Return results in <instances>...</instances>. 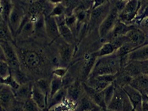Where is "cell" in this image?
Returning <instances> with one entry per match:
<instances>
[{"label": "cell", "mask_w": 148, "mask_h": 111, "mask_svg": "<svg viewBox=\"0 0 148 111\" xmlns=\"http://www.w3.org/2000/svg\"><path fill=\"white\" fill-rule=\"evenodd\" d=\"M121 70V59L115 53L110 56L98 58L89 77L105 75H116Z\"/></svg>", "instance_id": "cell-1"}, {"label": "cell", "mask_w": 148, "mask_h": 111, "mask_svg": "<svg viewBox=\"0 0 148 111\" xmlns=\"http://www.w3.org/2000/svg\"><path fill=\"white\" fill-rule=\"evenodd\" d=\"M115 86L114 94L107 109L112 111H136L124 89L116 84Z\"/></svg>", "instance_id": "cell-2"}, {"label": "cell", "mask_w": 148, "mask_h": 111, "mask_svg": "<svg viewBox=\"0 0 148 111\" xmlns=\"http://www.w3.org/2000/svg\"><path fill=\"white\" fill-rule=\"evenodd\" d=\"M119 10L116 7L110 11L108 16L101 23L99 27V35L101 38L105 39L112 29L114 28L116 23L119 21Z\"/></svg>", "instance_id": "cell-3"}, {"label": "cell", "mask_w": 148, "mask_h": 111, "mask_svg": "<svg viewBox=\"0 0 148 111\" xmlns=\"http://www.w3.org/2000/svg\"><path fill=\"white\" fill-rule=\"evenodd\" d=\"M1 49L4 53L6 62L9 65L11 69L21 68V61L17 52L12 46L11 42L1 40Z\"/></svg>", "instance_id": "cell-4"}, {"label": "cell", "mask_w": 148, "mask_h": 111, "mask_svg": "<svg viewBox=\"0 0 148 111\" xmlns=\"http://www.w3.org/2000/svg\"><path fill=\"white\" fill-rule=\"evenodd\" d=\"M20 51V61H21L27 68L36 69L40 66L42 63V59L41 56L36 51L27 49H21Z\"/></svg>", "instance_id": "cell-5"}, {"label": "cell", "mask_w": 148, "mask_h": 111, "mask_svg": "<svg viewBox=\"0 0 148 111\" xmlns=\"http://www.w3.org/2000/svg\"><path fill=\"white\" fill-rule=\"evenodd\" d=\"M140 4L139 0H129L119 14L120 21L125 24L132 21L138 11Z\"/></svg>", "instance_id": "cell-6"}, {"label": "cell", "mask_w": 148, "mask_h": 111, "mask_svg": "<svg viewBox=\"0 0 148 111\" xmlns=\"http://www.w3.org/2000/svg\"><path fill=\"white\" fill-rule=\"evenodd\" d=\"M125 37L127 38V43L130 44L135 49L143 46L147 39L145 32L141 29L136 27L130 30L126 34Z\"/></svg>", "instance_id": "cell-7"}, {"label": "cell", "mask_w": 148, "mask_h": 111, "mask_svg": "<svg viewBox=\"0 0 148 111\" xmlns=\"http://www.w3.org/2000/svg\"><path fill=\"white\" fill-rule=\"evenodd\" d=\"M122 89L127 94L134 109L136 111H141L142 103L143 101L142 93L138 90L132 87L130 84L124 86Z\"/></svg>", "instance_id": "cell-8"}, {"label": "cell", "mask_w": 148, "mask_h": 111, "mask_svg": "<svg viewBox=\"0 0 148 111\" xmlns=\"http://www.w3.org/2000/svg\"><path fill=\"white\" fill-rule=\"evenodd\" d=\"M82 85L86 94L92 101L93 103L103 110L107 109V105L102 92H97L96 90L88 86L86 83H82Z\"/></svg>", "instance_id": "cell-9"}, {"label": "cell", "mask_w": 148, "mask_h": 111, "mask_svg": "<svg viewBox=\"0 0 148 111\" xmlns=\"http://www.w3.org/2000/svg\"><path fill=\"white\" fill-rule=\"evenodd\" d=\"M0 99L1 107L8 111L16 101L14 90L12 88L6 85L1 84Z\"/></svg>", "instance_id": "cell-10"}, {"label": "cell", "mask_w": 148, "mask_h": 111, "mask_svg": "<svg viewBox=\"0 0 148 111\" xmlns=\"http://www.w3.org/2000/svg\"><path fill=\"white\" fill-rule=\"evenodd\" d=\"M55 18L58 24L60 36L63 38L65 42L73 44L74 42H75L74 35L70 28H69L65 24V17L62 15V16Z\"/></svg>", "instance_id": "cell-11"}, {"label": "cell", "mask_w": 148, "mask_h": 111, "mask_svg": "<svg viewBox=\"0 0 148 111\" xmlns=\"http://www.w3.org/2000/svg\"><path fill=\"white\" fill-rule=\"evenodd\" d=\"M46 33L51 40L53 41L60 36L58 24L54 17L49 16L45 18Z\"/></svg>", "instance_id": "cell-12"}, {"label": "cell", "mask_w": 148, "mask_h": 111, "mask_svg": "<svg viewBox=\"0 0 148 111\" xmlns=\"http://www.w3.org/2000/svg\"><path fill=\"white\" fill-rule=\"evenodd\" d=\"M33 86V84L28 82L21 85L18 89L14 90L16 99L19 102L25 103L27 101L32 98Z\"/></svg>", "instance_id": "cell-13"}, {"label": "cell", "mask_w": 148, "mask_h": 111, "mask_svg": "<svg viewBox=\"0 0 148 111\" xmlns=\"http://www.w3.org/2000/svg\"><path fill=\"white\" fill-rule=\"evenodd\" d=\"M135 27L133 26H127L125 23L121 21L120 20H119L116 23L114 28L112 29L111 32L108 35L106 38L109 39V42H111V40H114L116 38L125 36L130 30Z\"/></svg>", "instance_id": "cell-14"}, {"label": "cell", "mask_w": 148, "mask_h": 111, "mask_svg": "<svg viewBox=\"0 0 148 111\" xmlns=\"http://www.w3.org/2000/svg\"><path fill=\"white\" fill-rule=\"evenodd\" d=\"M58 53L62 62L64 64H68L71 60L74 53L73 44L64 41L59 44Z\"/></svg>", "instance_id": "cell-15"}, {"label": "cell", "mask_w": 148, "mask_h": 111, "mask_svg": "<svg viewBox=\"0 0 148 111\" xmlns=\"http://www.w3.org/2000/svg\"><path fill=\"white\" fill-rule=\"evenodd\" d=\"M32 99L41 110L46 108L47 96L37 87L35 83L33 84V86Z\"/></svg>", "instance_id": "cell-16"}, {"label": "cell", "mask_w": 148, "mask_h": 111, "mask_svg": "<svg viewBox=\"0 0 148 111\" xmlns=\"http://www.w3.org/2000/svg\"><path fill=\"white\" fill-rule=\"evenodd\" d=\"M130 85L138 90L142 94H144L148 92V76L145 74H141L133 78Z\"/></svg>", "instance_id": "cell-17"}, {"label": "cell", "mask_w": 148, "mask_h": 111, "mask_svg": "<svg viewBox=\"0 0 148 111\" xmlns=\"http://www.w3.org/2000/svg\"><path fill=\"white\" fill-rule=\"evenodd\" d=\"M144 64L143 61H129L122 70L132 78L143 74Z\"/></svg>", "instance_id": "cell-18"}, {"label": "cell", "mask_w": 148, "mask_h": 111, "mask_svg": "<svg viewBox=\"0 0 148 111\" xmlns=\"http://www.w3.org/2000/svg\"><path fill=\"white\" fill-rule=\"evenodd\" d=\"M128 58L129 61H144L148 60V44L134 49L129 54Z\"/></svg>", "instance_id": "cell-19"}, {"label": "cell", "mask_w": 148, "mask_h": 111, "mask_svg": "<svg viewBox=\"0 0 148 111\" xmlns=\"http://www.w3.org/2000/svg\"><path fill=\"white\" fill-rule=\"evenodd\" d=\"M93 11L91 14V20L93 22H97L105 19L110 12V4L108 2L99 7L93 9Z\"/></svg>", "instance_id": "cell-20"}, {"label": "cell", "mask_w": 148, "mask_h": 111, "mask_svg": "<svg viewBox=\"0 0 148 111\" xmlns=\"http://www.w3.org/2000/svg\"><path fill=\"white\" fill-rule=\"evenodd\" d=\"M23 14L22 12L20 9L14 8L12 9L11 14L9 18L10 24L14 31H17L21 27L23 22Z\"/></svg>", "instance_id": "cell-21"}, {"label": "cell", "mask_w": 148, "mask_h": 111, "mask_svg": "<svg viewBox=\"0 0 148 111\" xmlns=\"http://www.w3.org/2000/svg\"><path fill=\"white\" fill-rule=\"evenodd\" d=\"M98 56L96 52L88 56L86 58V62L84 64L82 69V77L84 78H88L95 66L97 60L98 59Z\"/></svg>", "instance_id": "cell-22"}, {"label": "cell", "mask_w": 148, "mask_h": 111, "mask_svg": "<svg viewBox=\"0 0 148 111\" xmlns=\"http://www.w3.org/2000/svg\"><path fill=\"white\" fill-rule=\"evenodd\" d=\"M83 89L82 83L77 81L74 82L66 88L67 96L73 101H76L81 94V91Z\"/></svg>", "instance_id": "cell-23"}, {"label": "cell", "mask_w": 148, "mask_h": 111, "mask_svg": "<svg viewBox=\"0 0 148 111\" xmlns=\"http://www.w3.org/2000/svg\"><path fill=\"white\" fill-rule=\"evenodd\" d=\"M67 96V89L66 88H62L59 90L57 93L54 94L52 97L50 98V101L49 103V109H51L56 105H59L65 100Z\"/></svg>", "instance_id": "cell-24"}, {"label": "cell", "mask_w": 148, "mask_h": 111, "mask_svg": "<svg viewBox=\"0 0 148 111\" xmlns=\"http://www.w3.org/2000/svg\"><path fill=\"white\" fill-rule=\"evenodd\" d=\"M117 50V48L114 43L111 42H106L102 45L101 47L96 52V53L98 57L100 58L111 55L115 53Z\"/></svg>", "instance_id": "cell-25"}, {"label": "cell", "mask_w": 148, "mask_h": 111, "mask_svg": "<svg viewBox=\"0 0 148 111\" xmlns=\"http://www.w3.org/2000/svg\"><path fill=\"white\" fill-rule=\"evenodd\" d=\"M62 88H63L62 78L53 75L51 81L50 93H49V98L52 97L54 94L57 93L59 90H60Z\"/></svg>", "instance_id": "cell-26"}, {"label": "cell", "mask_w": 148, "mask_h": 111, "mask_svg": "<svg viewBox=\"0 0 148 111\" xmlns=\"http://www.w3.org/2000/svg\"><path fill=\"white\" fill-rule=\"evenodd\" d=\"M11 71L13 77L20 85L26 84L29 82L27 76L22 71L21 68L11 69Z\"/></svg>", "instance_id": "cell-27"}, {"label": "cell", "mask_w": 148, "mask_h": 111, "mask_svg": "<svg viewBox=\"0 0 148 111\" xmlns=\"http://www.w3.org/2000/svg\"><path fill=\"white\" fill-rule=\"evenodd\" d=\"M115 88H116L115 84L114 83H112L108 86V87H106L104 90L102 91L103 96H104L105 103L107 106L111 102V99L113 98V96L114 94Z\"/></svg>", "instance_id": "cell-28"}, {"label": "cell", "mask_w": 148, "mask_h": 111, "mask_svg": "<svg viewBox=\"0 0 148 111\" xmlns=\"http://www.w3.org/2000/svg\"><path fill=\"white\" fill-rule=\"evenodd\" d=\"M1 40L12 42L13 39L11 30H10L7 25L2 22L1 24Z\"/></svg>", "instance_id": "cell-29"}, {"label": "cell", "mask_w": 148, "mask_h": 111, "mask_svg": "<svg viewBox=\"0 0 148 111\" xmlns=\"http://www.w3.org/2000/svg\"><path fill=\"white\" fill-rule=\"evenodd\" d=\"M93 105L95 104L87 96H86L81 99L79 108L81 111H91L93 108H95V105Z\"/></svg>", "instance_id": "cell-30"}, {"label": "cell", "mask_w": 148, "mask_h": 111, "mask_svg": "<svg viewBox=\"0 0 148 111\" xmlns=\"http://www.w3.org/2000/svg\"><path fill=\"white\" fill-rule=\"evenodd\" d=\"M35 85L45 94L47 96H49L51 89V82L46 79H39L35 82Z\"/></svg>", "instance_id": "cell-31"}, {"label": "cell", "mask_w": 148, "mask_h": 111, "mask_svg": "<svg viewBox=\"0 0 148 111\" xmlns=\"http://www.w3.org/2000/svg\"><path fill=\"white\" fill-rule=\"evenodd\" d=\"M12 9L11 4L9 3V0H2L1 12L3 17L5 21L9 19Z\"/></svg>", "instance_id": "cell-32"}, {"label": "cell", "mask_w": 148, "mask_h": 111, "mask_svg": "<svg viewBox=\"0 0 148 111\" xmlns=\"http://www.w3.org/2000/svg\"><path fill=\"white\" fill-rule=\"evenodd\" d=\"M0 74H1V79L6 78L11 74V67L6 61L1 60L0 62Z\"/></svg>", "instance_id": "cell-33"}, {"label": "cell", "mask_w": 148, "mask_h": 111, "mask_svg": "<svg viewBox=\"0 0 148 111\" xmlns=\"http://www.w3.org/2000/svg\"><path fill=\"white\" fill-rule=\"evenodd\" d=\"M1 84H4L9 86V87L12 88L13 90H16L18 89L20 87V86H21L13 77V76L11 74H11H10L9 77H8L6 78L1 79Z\"/></svg>", "instance_id": "cell-34"}, {"label": "cell", "mask_w": 148, "mask_h": 111, "mask_svg": "<svg viewBox=\"0 0 148 111\" xmlns=\"http://www.w3.org/2000/svg\"><path fill=\"white\" fill-rule=\"evenodd\" d=\"M81 0H62V4L68 10H75V9L79 4Z\"/></svg>", "instance_id": "cell-35"}, {"label": "cell", "mask_w": 148, "mask_h": 111, "mask_svg": "<svg viewBox=\"0 0 148 111\" xmlns=\"http://www.w3.org/2000/svg\"><path fill=\"white\" fill-rule=\"evenodd\" d=\"M24 109L25 111H41L32 98L24 103Z\"/></svg>", "instance_id": "cell-36"}, {"label": "cell", "mask_w": 148, "mask_h": 111, "mask_svg": "<svg viewBox=\"0 0 148 111\" xmlns=\"http://www.w3.org/2000/svg\"><path fill=\"white\" fill-rule=\"evenodd\" d=\"M65 8L63 6V4H58L55 8H54V9L52 10L49 16L54 17H57L58 16H62L63 12H65Z\"/></svg>", "instance_id": "cell-37"}, {"label": "cell", "mask_w": 148, "mask_h": 111, "mask_svg": "<svg viewBox=\"0 0 148 111\" xmlns=\"http://www.w3.org/2000/svg\"><path fill=\"white\" fill-rule=\"evenodd\" d=\"M76 22H77V19H76V17L75 16H75H73V15H69V16H66L65 17V24L69 28H70L71 30L76 26Z\"/></svg>", "instance_id": "cell-38"}, {"label": "cell", "mask_w": 148, "mask_h": 111, "mask_svg": "<svg viewBox=\"0 0 148 111\" xmlns=\"http://www.w3.org/2000/svg\"><path fill=\"white\" fill-rule=\"evenodd\" d=\"M68 73V69L66 67H57L53 70V74L55 76L63 78Z\"/></svg>", "instance_id": "cell-39"}, {"label": "cell", "mask_w": 148, "mask_h": 111, "mask_svg": "<svg viewBox=\"0 0 148 111\" xmlns=\"http://www.w3.org/2000/svg\"><path fill=\"white\" fill-rule=\"evenodd\" d=\"M8 111H25L24 103L19 102L16 99Z\"/></svg>", "instance_id": "cell-40"}, {"label": "cell", "mask_w": 148, "mask_h": 111, "mask_svg": "<svg viewBox=\"0 0 148 111\" xmlns=\"http://www.w3.org/2000/svg\"><path fill=\"white\" fill-rule=\"evenodd\" d=\"M141 26L142 27V31H143L146 35L147 38H148V16L144 17L141 21Z\"/></svg>", "instance_id": "cell-41"}, {"label": "cell", "mask_w": 148, "mask_h": 111, "mask_svg": "<svg viewBox=\"0 0 148 111\" xmlns=\"http://www.w3.org/2000/svg\"><path fill=\"white\" fill-rule=\"evenodd\" d=\"M108 2V0H94L93 5V9H95L97 7H99L102 5L105 4Z\"/></svg>", "instance_id": "cell-42"}, {"label": "cell", "mask_w": 148, "mask_h": 111, "mask_svg": "<svg viewBox=\"0 0 148 111\" xmlns=\"http://www.w3.org/2000/svg\"><path fill=\"white\" fill-rule=\"evenodd\" d=\"M141 111H148V103L144 99L143 101Z\"/></svg>", "instance_id": "cell-43"}, {"label": "cell", "mask_w": 148, "mask_h": 111, "mask_svg": "<svg viewBox=\"0 0 148 111\" xmlns=\"http://www.w3.org/2000/svg\"><path fill=\"white\" fill-rule=\"evenodd\" d=\"M143 64H144V67H143V74H145L148 76V65H146L144 62H143Z\"/></svg>", "instance_id": "cell-44"}, {"label": "cell", "mask_w": 148, "mask_h": 111, "mask_svg": "<svg viewBox=\"0 0 148 111\" xmlns=\"http://www.w3.org/2000/svg\"><path fill=\"white\" fill-rule=\"evenodd\" d=\"M143 4V6H145V11L148 9V0H143V1H140Z\"/></svg>", "instance_id": "cell-45"}, {"label": "cell", "mask_w": 148, "mask_h": 111, "mask_svg": "<svg viewBox=\"0 0 148 111\" xmlns=\"http://www.w3.org/2000/svg\"><path fill=\"white\" fill-rule=\"evenodd\" d=\"M49 1L53 4H59L62 2V0H49Z\"/></svg>", "instance_id": "cell-46"}, {"label": "cell", "mask_w": 148, "mask_h": 111, "mask_svg": "<svg viewBox=\"0 0 148 111\" xmlns=\"http://www.w3.org/2000/svg\"><path fill=\"white\" fill-rule=\"evenodd\" d=\"M143 62L146 65H148V60H144Z\"/></svg>", "instance_id": "cell-47"}, {"label": "cell", "mask_w": 148, "mask_h": 111, "mask_svg": "<svg viewBox=\"0 0 148 111\" xmlns=\"http://www.w3.org/2000/svg\"><path fill=\"white\" fill-rule=\"evenodd\" d=\"M1 111H8L6 109H5L4 108H1Z\"/></svg>", "instance_id": "cell-48"}, {"label": "cell", "mask_w": 148, "mask_h": 111, "mask_svg": "<svg viewBox=\"0 0 148 111\" xmlns=\"http://www.w3.org/2000/svg\"><path fill=\"white\" fill-rule=\"evenodd\" d=\"M146 44H148V38L146 39V42H145L144 45H146Z\"/></svg>", "instance_id": "cell-49"}, {"label": "cell", "mask_w": 148, "mask_h": 111, "mask_svg": "<svg viewBox=\"0 0 148 111\" xmlns=\"http://www.w3.org/2000/svg\"><path fill=\"white\" fill-rule=\"evenodd\" d=\"M83 1H91V0H83Z\"/></svg>", "instance_id": "cell-50"}, {"label": "cell", "mask_w": 148, "mask_h": 111, "mask_svg": "<svg viewBox=\"0 0 148 111\" xmlns=\"http://www.w3.org/2000/svg\"><path fill=\"white\" fill-rule=\"evenodd\" d=\"M145 94H148V92H147V93H145Z\"/></svg>", "instance_id": "cell-51"}]
</instances>
